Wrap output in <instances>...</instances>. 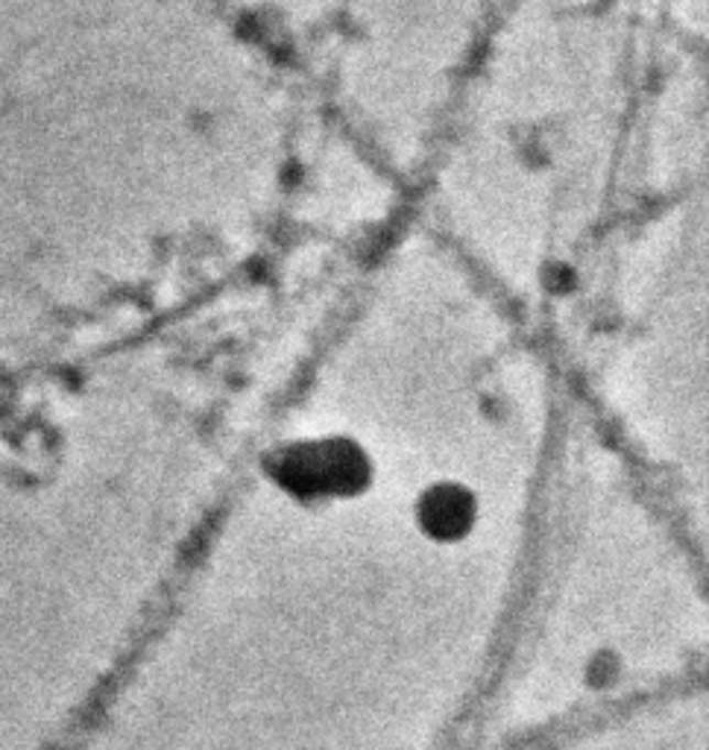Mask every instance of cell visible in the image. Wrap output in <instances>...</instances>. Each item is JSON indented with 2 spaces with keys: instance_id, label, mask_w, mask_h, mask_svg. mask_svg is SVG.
I'll use <instances>...</instances> for the list:
<instances>
[{
  "instance_id": "1",
  "label": "cell",
  "mask_w": 709,
  "mask_h": 750,
  "mask_svg": "<svg viewBox=\"0 0 709 750\" xmlns=\"http://www.w3.org/2000/svg\"><path fill=\"white\" fill-rule=\"evenodd\" d=\"M285 483L299 492H343L363 478V460L349 446H308L287 455Z\"/></svg>"
},
{
  "instance_id": "2",
  "label": "cell",
  "mask_w": 709,
  "mask_h": 750,
  "mask_svg": "<svg viewBox=\"0 0 709 750\" xmlns=\"http://www.w3.org/2000/svg\"><path fill=\"white\" fill-rule=\"evenodd\" d=\"M469 499L458 490H437L432 492L423 504L425 528L437 536H458L469 525Z\"/></svg>"
}]
</instances>
